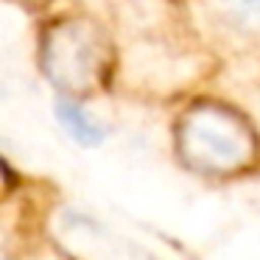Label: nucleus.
<instances>
[{
  "label": "nucleus",
  "instance_id": "1",
  "mask_svg": "<svg viewBox=\"0 0 260 260\" xmlns=\"http://www.w3.org/2000/svg\"><path fill=\"white\" fill-rule=\"evenodd\" d=\"M174 154L204 179H235L260 165V129L243 107L196 98L174 120Z\"/></svg>",
  "mask_w": 260,
  "mask_h": 260
},
{
  "label": "nucleus",
  "instance_id": "2",
  "mask_svg": "<svg viewBox=\"0 0 260 260\" xmlns=\"http://www.w3.org/2000/svg\"><path fill=\"white\" fill-rule=\"evenodd\" d=\"M120 68L112 28L92 14H62L42 28L40 70L62 98L81 101L104 92Z\"/></svg>",
  "mask_w": 260,
  "mask_h": 260
},
{
  "label": "nucleus",
  "instance_id": "3",
  "mask_svg": "<svg viewBox=\"0 0 260 260\" xmlns=\"http://www.w3.org/2000/svg\"><path fill=\"white\" fill-rule=\"evenodd\" d=\"M202 6L224 28L260 37V0H202Z\"/></svg>",
  "mask_w": 260,
  "mask_h": 260
},
{
  "label": "nucleus",
  "instance_id": "4",
  "mask_svg": "<svg viewBox=\"0 0 260 260\" xmlns=\"http://www.w3.org/2000/svg\"><path fill=\"white\" fill-rule=\"evenodd\" d=\"M59 118H62L64 129L81 143H98L101 140V126L95 123L92 118H87V112L81 109L79 101H70V98H62L59 101Z\"/></svg>",
  "mask_w": 260,
  "mask_h": 260
},
{
  "label": "nucleus",
  "instance_id": "5",
  "mask_svg": "<svg viewBox=\"0 0 260 260\" xmlns=\"http://www.w3.org/2000/svg\"><path fill=\"white\" fill-rule=\"evenodd\" d=\"M14 3H17V6H23V9H42V6H48V3H51V0H14Z\"/></svg>",
  "mask_w": 260,
  "mask_h": 260
}]
</instances>
